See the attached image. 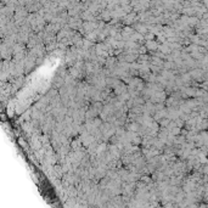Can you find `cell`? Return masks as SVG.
I'll return each mask as SVG.
<instances>
[{"label":"cell","instance_id":"obj_1","mask_svg":"<svg viewBox=\"0 0 208 208\" xmlns=\"http://www.w3.org/2000/svg\"><path fill=\"white\" fill-rule=\"evenodd\" d=\"M52 85H54V88H59L60 89L61 86L65 85V78L61 76H56L54 79H52Z\"/></svg>","mask_w":208,"mask_h":208},{"label":"cell","instance_id":"obj_2","mask_svg":"<svg viewBox=\"0 0 208 208\" xmlns=\"http://www.w3.org/2000/svg\"><path fill=\"white\" fill-rule=\"evenodd\" d=\"M158 123H159V125H161V127H168L170 124V119L164 117V118H162V119L158 120Z\"/></svg>","mask_w":208,"mask_h":208},{"label":"cell","instance_id":"obj_3","mask_svg":"<svg viewBox=\"0 0 208 208\" xmlns=\"http://www.w3.org/2000/svg\"><path fill=\"white\" fill-rule=\"evenodd\" d=\"M146 47H148L151 51L156 50V47H157V44H154V41H148L147 44H146Z\"/></svg>","mask_w":208,"mask_h":208}]
</instances>
